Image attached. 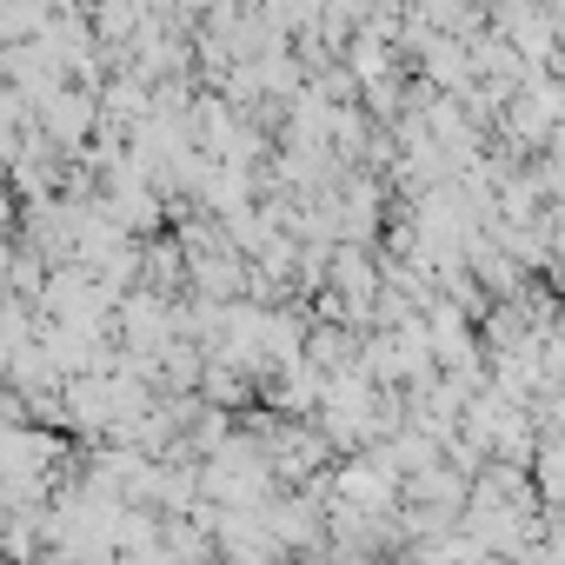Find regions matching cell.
Returning a JSON list of instances; mask_svg holds the SVG:
<instances>
[{
	"mask_svg": "<svg viewBox=\"0 0 565 565\" xmlns=\"http://www.w3.org/2000/svg\"><path fill=\"white\" fill-rule=\"evenodd\" d=\"M8 226H14V186L0 180V233H8Z\"/></svg>",
	"mask_w": 565,
	"mask_h": 565,
	"instance_id": "cell-1",
	"label": "cell"
}]
</instances>
